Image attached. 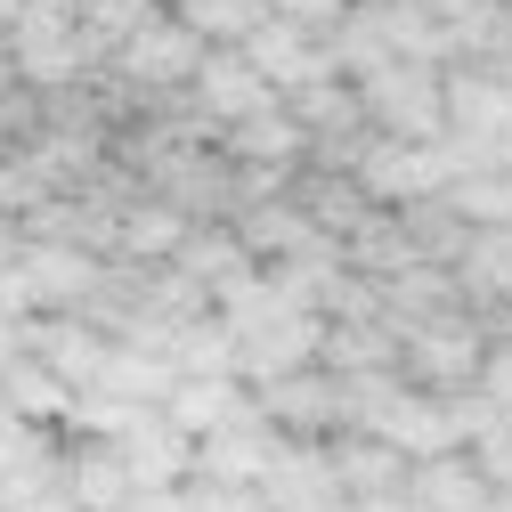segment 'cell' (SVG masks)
I'll return each mask as SVG.
<instances>
[{
    "instance_id": "44dd1931",
    "label": "cell",
    "mask_w": 512,
    "mask_h": 512,
    "mask_svg": "<svg viewBox=\"0 0 512 512\" xmlns=\"http://www.w3.org/2000/svg\"><path fill=\"white\" fill-rule=\"evenodd\" d=\"M66 488H74V512H114L122 496H131V472H122L114 439H82L66 456Z\"/></svg>"
},
{
    "instance_id": "4316f807",
    "label": "cell",
    "mask_w": 512,
    "mask_h": 512,
    "mask_svg": "<svg viewBox=\"0 0 512 512\" xmlns=\"http://www.w3.org/2000/svg\"><path fill=\"white\" fill-rule=\"evenodd\" d=\"M9 261H17V228L0 220V269H9Z\"/></svg>"
},
{
    "instance_id": "9a60e30c",
    "label": "cell",
    "mask_w": 512,
    "mask_h": 512,
    "mask_svg": "<svg viewBox=\"0 0 512 512\" xmlns=\"http://www.w3.org/2000/svg\"><path fill=\"white\" fill-rule=\"evenodd\" d=\"M155 407L196 439V431H212V423H228V415H252L261 399L244 391V374H171V391H163Z\"/></svg>"
},
{
    "instance_id": "52a82bcc",
    "label": "cell",
    "mask_w": 512,
    "mask_h": 512,
    "mask_svg": "<svg viewBox=\"0 0 512 512\" xmlns=\"http://www.w3.org/2000/svg\"><path fill=\"white\" fill-rule=\"evenodd\" d=\"M106 269V252L90 244H66V236H17V285L33 309H82L90 285Z\"/></svg>"
},
{
    "instance_id": "8992f818",
    "label": "cell",
    "mask_w": 512,
    "mask_h": 512,
    "mask_svg": "<svg viewBox=\"0 0 512 512\" xmlns=\"http://www.w3.org/2000/svg\"><path fill=\"white\" fill-rule=\"evenodd\" d=\"M236 49H244V66L261 74L277 98H285V90H301V82H326V74H342V66H334V49H326V33H309V25L277 17V9H269L261 25H252Z\"/></svg>"
},
{
    "instance_id": "30bf717a",
    "label": "cell",
    "mask_w": 512,
    "mask_h": 512,
    "mask_svg": "<svg viewBox=\"0 0 512 512\" xmlns=\"http://www.w3.org/2000/svg\"><path fill=\"white\" fill-rule=\"evenodd\" d=\"M252 488H261V504H269V512H309V504L342 496L326 439H277V456L261 464V480H252Z\"/></svg>"
},
{
    "instance_id": "ba28073f",
    "label": "cell",
    "mask_w": 512,
    "mask_h": 512,
    "mask_svg": "<svg viewBox=\"0 0 512 512\" xmlns=\"http://www.w3.org/2000/svg\"><path fill=\"white\" fill-rule=\"evenodd\" d=\"M252 399H261V415H269L285 439H334V431H342V382L317 366V358H309V366L269 374Z\"/></svg>"
},
{
    "instance_id": "8fae6325",
    "label": "cell",
    "mask_w": 512,
    "mask_h": 512,
    "mask_svg": "<svg viewBox=\"0 0 512 512\" xmlns=\"http://www.w3.org/2000/svg\"><path fill=\"white\" fill-rule=\"evenodd\" d=\"M220 155L228 163H261V171H293V155H301V122H293V106L269 90L261 106H244L236 122H220Z\"/></svg>"
},
{
    "instance_id": "2e32d148",
    "label": "cell",
    "mask_w": 512,
    "mask_h": 512,
    "mask_svg": "<svg viewBox=\"0 0 512 512\" xmlns=\"http://www.w3.org/2000/svg\"><path fill=\"white\" fill-rule=\"evenodd\" d=\"M163 261H171L187 285H204V301H212L220 285H236V277L252 269V252L236 244V228H196V220H187V236L163 252Z\"/></svg>"
},
{
    "instance_id": "ffe728a7",
    "label": "cell",
    "mask_w": 512,
    "mask_h": 512,
    "mask_svg": "<svg viewBox=\"0 0 512 512\" xmlns=\"http://www.w3.org/2000/svg\"><path fill=\"white\" fill-rule=\"evenodd\" d=\"M66 382H57L33 350H9V358H0V407H9V415H25V423H57V415H66Z\"/></svg>"
},
{
    "instance_id": "e0dca14e",
    "label": "cell",
    "mask_w": 512,
    "mask_h": 512,
    "mask_svg": "<svg viewBox=\"0 0 512 512\" xmlns=\"http://www.w3.org/2000/svg\"><path fill=\"white\" fill-rule=\"evenodd\" d=\"M326 456H334L342 496H391V488H407V464H415V456H399L391 439H366V431H350L342 447L326 439Z\"/></svg>"
},
{
    "instance_id": "5bb4252c",
    "label": "cell",
    "mask_w": 512,
    "mask_h": 512,
    "mask_svg": "<svg viewBox=\"0 0 512 512\" xmlns=\"http://www.w3.org/2000/svg\"><path fill=\"white\" fill-rule=\"evenodd\" d=\"M187 98H196V114L220 131V122H236L244 106H261L269 82L244 66V49H204V57H196V74H187Z\"/></svg>"
},
{
    "instance_id": "6da1fadb",
    "label": "cell",
    "mask_w": 512,
    "mask_h": 512,
    "mask_svg": "<svg viewBox=\"0 0 512 512\" xmlns=\"http://www.w3.org/2000/svg\"><path fill=\"white\" fill-rule=\"evenodd\" d=\"M9 74L33 82V90H74L90 74V41L74 25V0H17V17H9Z\"/></svg>"
},
{
    "instance_id": "cb8c5ba5",
    "label": "cell",
    "mask_w": 512,
    "mask_h": 512,
    "mask_svg": "<svg viewBox=\"0 0 512 512\" xmlns=\"http://www.w3.org/2000/svg\"><path fill=\"white\" fill-rule=\"evenodd\" d=\"M293 204L309 212V228H326V236H350V228H358V212H366V187H358L350 171H326V179H309Z\"/></svg>"
},
{
    "instance_id": "5b68a950",
    "label": "cell",
    "mask_w": 512,
    "mask_h": 512,
    "mask_svg": "<svg viewBox=\"0 0 512 512\" xmlns=\"http://www.w3.org/2000/svg\"><path fill=\"white\" fill-rule=\"evenodd\" d=\"M350 179L366 187V204H415V196H439L447 179V147L439 139H391V131H374L350 163Z\"/></svg>"
},
{
    "instance_id": "7a4b0ae2",
    "label": "cell",
    "mask_w": 512,
    "mask_h": 512,
    "mask_svg": "<svg viewBox=\"0 0 512 512\" xmlns=\"http://www.w3.org/2000/svg\"><path fill=\"white\" fill-rule=\"evenodd\" d=\"M480 350H488V334L464 317V301H447V309L407 317V326H399V374L423 382V391H456V382H472L480 374Z\"/></svg>"
},
{
    "instance_id": "4fadbf2b",
    "label": "cell",
    "mask_w": 512,
    "mask_h": 512,
    "mask_svg": "<svg viewBox=\"0 0 512 512\" xmlns=\"http://www.w3.org/2000/svg\"><path fill=\"white\" fill-rule=\"evenodd\" d=\"M407 496H415L423 512H488V504H496V480H488L472 456L447 447V456H415V464H407Z\"/></svg>"
},
{
    "instance_id": "9c48e42d",
    "label": "cell",
    "mask_w": 512,
    "mask_h": 512,
    "mask_svg": "<svg viewBox=\"0 0 512 512\" xmlns=\"http://www.w3.org/2000/svg\"><path fill=\"white\" fill-rule=\"evenodd\" d=\"M114 456L131 472V488H179L187 480V456H196V439H187L163 407H131L114 431Z\"/></svg>"
},
{
    "instance_id": "277c9868",
    "label": "cell",
    "mask_w": 512,
    "mask_h": 512,
    "mask_svg": "<svg viewBox=\"0 0 512 512\" xmlns=\"http://www.w3.org/2000/svg\"><path fill=\"white\" fill-rule=\"evenodd\" d=\"M114 66L106 74H122V82H131L139 98H171V90H187V74H196V57H204V41L196 33H187L171 9H155L147 25H131V33H122L114 49Z\"/></svg>"
},
{
    "instance_id": "d4e9b609",
    "label": "cell",
    "mask_w": 512,
    "mask_h": 512,
    "mask_svg": "<svg viewBox=\"0 0 512 512\" xmlns=\"http://www.w3.org/2000/svg\"><path fill=\"white\" fill-rule=\"evenodd\" d=\"M179 496H187V512H269L252 480H204V472H187Z\"/></svg>"
},
{
    "instance_id": "83f0119b",
    "label": "cell",
    "mask_w": 512,
    "mask_h": 512,
    "mask_svg": "<svg viewBox=\"0 0 512 512\" xmlns=\"http://www.w3.org/2000/svg\"><path fill=\"white\" fill-rule=\"evenodd\" d=\"M488 512H512V488H496V504H488Z\"/></svg>"
},
{
    "instance_id": "7402d4cb",
    "label": "cell",
    "mask_w": 512,
    "mask_h": 512,
    "mask_svg": "<svg viewBox=\"0 0 512 512\" xmlns=\"http://www.w3.org/2000/svg\"><path fill=\"white\" fill-rule=\"evenodd\" d=\"M439 204L456 212L464 228H504L512 220V171L504 163H480V171H456L439 187Z\"/></svg>"
},
{
    "instance_id": "484cf974",
    "label": "cell",
    "mask_w": 512,
    "mask_h": 512,
    "mask_svg": "<svg viewBox=\"0 0 512 512\" xmlns=\"http://www.w3.org/2000/svg\"><path fill=\"white\" fill-rule=\"evenodd\" d=\"M472 382H480V391H488V399H496V407L512 415V342L480 350V374H472Z\"/></svg>"
},
{
    "instance_id": "ac0fdd59",
    "label": "cell",
    "mask_w": 512,
    "mask_h": 512,
    "mask_svg": "<svg viewBox=\"0 0 512 512\" xmlns=\"http://www.w3.org/2000/svg\"><path fill=\"white\" fill-rule=\"evenodd\" d=\"M228 228H236V244L252 252V261H261V252L277 261V252H293L301 236H317V228H309V212H301L293 196H277V187H269V196H244Z\"/></svg>"
},
{
    "instance_id": "3957f363",
    "label": "cell",
    "mask_w": 512,
    "mask_h": 512,
    "mask_svg": "<svg viewBox=\"0 0 512 512\" xmlns=\"http://www.w3.org/2000/svg\"><path fill=\"white\" fill-rule=\"evenodd\" d=\"M358 106H366V131H391V139H439L447 114H439V66L423 57H391V66H374L350 82Z\"/></svg>"
},
{
    "instance_id": "7c38bea8",
    "label": "cell",
    "mask_w": 512,
    "mask_h": 512,
    "mask_svg": "<svg viewBox=\"0 0 512 512\" xmlns=\"http://www.w3.org/2000/svg\"><path fill=\"white\" fill-rule=\"evenodd\" d=\"M439 114H447V131L504 139L512 131V82L496 66H447L439 74Z\"/></svg>"
},
{
    "instance_id": "d6986e66",
    "label": "cell",
    "mask_w": 512,
    "mask_h": 512,
    "mask_svg": "<svg viewBox=\"0 0 512 512\" xmlns=\"http://www.w3.org/2000/svg\"><path fill=\"white\" fill-rule=\"evenodd\" d=\"M179 236H187V212H179V204H139V196H122L106 252H114V261H163Z\"/></svg>"
},
{
    "instance_id": "603a6c76",
    "label": "cell",
    "mask_w": 512,
    "mask_h": 512,
    "mask_svg": "<svg viewBox=\"0 0 512 512\" xmlns=\"http://www.w3.org/2000/svg\"><path fill=\"white\" fill-rule=\"evenodd\" d=\"M171 17L196 33L204 49H236L252 25L269 17V0H171Z\"/></svg>"
}]
</instances>
